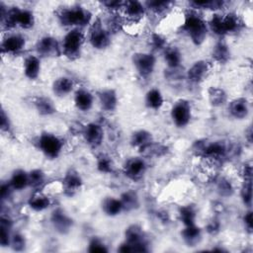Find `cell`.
I'll return each instance as SVG.
<instances>
[{
	"mask_svg": "<svg viewBox=\"0 0 253 253\" xmlns=\"http://www.w3.org/2000/svg\"><path fill=\"white\" fill-rule=\"evenodd\" d=\"M180 29L195 44H201L208 34V25L206 21L199 14V11L193 9H190L189 12L184 14Z\"/></svg>",
	"mask_w": 253,
	"mask_h": 253,
	"instance_id": "6da1fadb",
	"label": "cell"
},
{
	"mask_svg": "<svg viewBox=\"0 0 253 253\" xmlns=\"http://www.w3.org/2000/svg\"><path fill=\"white\" fill-rule=\"evenodd\" d=\"M58 20L61 25L79 29L87 26L92 19L91 13L81 6H71L63 8L58 13Z\"/></svg>",
	"mask_w": 253,
	"mask_h": 253,
	"instance_id": "7a4b0ae2",
	"label": "cell"
},
{
	"mask_svg": "<svg viewBox=\"0 0 253 253\" xmlns=\"http://www.w3.org/2000/svg\"><path fill=\"white\" fill-rule=\"evenodd\" d=\"M84 40V34L79 29H71L62 38L60 43L61 52L71 59L78 57L81 52Z\"/></svg>",
	"mask_w": 253,
	"mask_h": 253,
	"instance_id": "3957f363",
	"label": "cell"
},
{
	"mask_svg": "<svg viewBox=\"0 0 253 253\" xmlns=\"http://www.w3.org/2000/svg\"><path fill=\"white\" fill-rule=\"evenodd\" d=\"M40 150L48 158H56L62 151V140L52 133H42L38 139Z\"/></svg>",
	"mask_w": 253,
	"mask_h": 253,
	"instance_id": "277c9868",
	"label": "cell"
},
{
	"mask_svg": "<svg viewBox=\"0 0 253 253\" xmlns=\"http://www.w3.org/2000/svg\"><path fill=\"white\" fill-rule=\"evenodd\" d=\"M89 42L94 48L103 49L106 48L111 42V35L108 29H106L100 21H96L90 28Z\"/></svg>",
	"mask_w": 253,
	"mask_h": 253,
	"instance_id": "5b68a950",
	"label": "cell"
},
{
	"mask_svg": "<svg viewBox=\"0 0 253 253\" xmlns=\"http://www.w3.org/2000/svg\"><path fill=\"white\" fill-rule=\"evenodd\" d=\"M133 65L140 76H149L155 68V56L150 52H138L133 54Z\"/></svg>",
	"mask_w": 253,
	"mask_h": 253,
	"instance_id": "8992f818",
	"label": "cell"
},
{
	"mask_svg": "<svg viewBox=\"0 0 253 253\" xmlns=\"http://www.w3.org/2000/svg\"><path fill=\"white\" fill-rule=\"evenodd\" d=\"M171 119L176 126H186L191 120V106L189 102L185 100L176 102L171 110Z\"/></svg>",
	"mask_w": 253,
	"mask_h": 253,
	"instance_id": "52a82bcc",
	"label": "cell"
},
{
	"mask_svg": "<svg viewBox=\"0 0 253 253\" xmlns=\"http://www.w3.org/2000/svg\"><path fill=\"white\" fill-rule=\"evenodd\" d=\"M145 12L144 3L139 1H126L120 14L125 18L124 21H141Z\"/></svg>",
	"mask_w": 253,
	"mask_h": 253,
	"instance_id": "ba28073f",
	"label": "cell"
},
{
	"mask_svg": "<svg viewBox=\"0 0 253 253\" xmlns=\"http://www.w3.org/2000/svg\"><path fill=\"white\" fill-rule=\"evenodd\" d=\"M126 242H127L131 246L132 251H136V252L147 251L146 243L143 237V232L141 228L137 225H131L126 229Z\"/></svg>",
	"mask_w": 253,
	"mask_h": 253,
	"instance_id": "9c48e42d",
	"label": "cell"
},
{
	"mask_svg": "<svg viewBox=\"0 0 253 253\" xmlns=\"http://www.w3.org/2000/svg\"><path fill=\"white\" fill-rule=\"evenodd\" d=\"M26 44L25 38L20 34H10L3 38L1 42V49L3 53L15 54L20 52Z\"/></svg>",
	"mask_w": 253,
	"mask_h": 253,
	"instance_id": "30bf717a",
	"label": "cell"
},
{
	"mask_svg": "<svg viewBox=\"0 0 253 253\" xmlns=\"http://www.w3.org/2000/svg\"><path fill=\"white\" fill-rule=\"evenodd\" d=\"M82 134L84 136L85 141L91 145V146H98L101 144L103 137H104V131L100 125L95 123H90L86 125L83 127Z\"/></svg>",
	"mask_w": 253,
	"mask_h": 253,
	"instance_id": "8fae6325",
	"label": "cell"
},
{
	"mask_svg": "<svg viewBox=\"0 0 253 253\" xmlns=\"http://www.w3.org/2000/svg\"><path fill=\"white\" fill-rule=\"evenodd\" d=\"M37 51L42 56H50L59 53L60 44L51 36L42 37L37 42Z\"/></svg>",
	"mask_w": 253,
	"mask_h": 253,
	"instance_id": "7c38bea8",
	"label": "cell"
},
{
	"mask_svg": "<svg viewBox=\"0 0 253 253\" xmlns=\"http://www.w3.org/2000/svg\"><path fill=\"white\" fill-rule=\"evenodd\" d=\"M211 69L210 63L206 60H198L192 64L187 71V77L191 82L200 83L209 74Z\"/></svg>",
	"mask_w": 253,
	"mask_h": 253,
	"instance_id": "4fadbf2b",
	"label": "cell"
},
{
	"mask_svg": "<svg viewBox=\"0 0 253 253\" xmlns=\"http://www.w3.org/2000/svg\"><path fill=\"white\" fill-rule=\"evenodd\" d=\"M146 163L142 158L133 157L126 161L125 165V173L128 178L136 180L143 176V174L146 171Z\"/></svg>",
	"mask_w": 253,
	"mask_h": 253,
	"instance_id": "5bb4252c",
	"label": "cell"
},
{
	"mask_svg": "<svg viewBox=\"0 0 253 253\" xmlns=\"http://www.w3.org/2000/svg\"><path fill=\"white\" fill-rule=\"evenodd\" d=\"M74 104L76 108L82 112L89 111L94 104V97L90 91L79 88L74 94Z\"/></svg>",
	"mask_w": 253,
	"mask_h": 253,
	"instance_id": "9a60e30c",
	"label": "cell"
},
{
	"mask_svg": "<svg viewBox=\"0 0 253 253\" xmlns=\"http://www.w3.org/2000/svg\"><path fill=\"white\" fill-rule=\"evenodd\" d=\"M228 112L233 118L242 120L249 114V104L245 98H236L229 103Z\"/></svg>",
	"mask_w": 253,
	"mask_h": 253,
	"instance_id": "2e32d148",
	"label": "cell"
},
{
	"mask_svg": "<svg viewBox=\"0 0 253 253\" xmlns=\"http://www.w3.org/2000/svg\"><path fill=\"white\" fill-rule=\"evenodd\" d=\"M98 98L102 109L107 112H113L118 106V96L113 89H104L98 93Z\"/></svg>",
	"mask_w": 253,
	"mask_h": 253,
	"instance_id": "e0dca14e",
	"label": "cell"
},
{
	"mask_svg": "<svg viewBox=\"0 0 253 253\" xmlns=\"http://www.w3.org/2000/svg\"><path fill=\"white\" fill-rule=\"evenodd\" d=\"M24 73L27 78L35 80L39 77L41 72V60L37 55H29L25 58L24 64Z\"/></svg>",
	"mask_w": 253,
	"mask_h": 253,
	"instance_id": "ac0fdd59",
	"label": "cell"
},
{
	"mask_svg": "<svg viewBox=\"0 0 253 253\" xmlns=\"http://www.w3.org/2000/svg\"><path fill=\"white\" fill-rule=\"evenodd\" d=\"M51 222L54 228L60 233L67 232L72 226L71 218L61 210H56L53 211L51 215Z\"/></svg>",
	"mask_w": 253,
	"mask_h": 253,
	"instance_id": "d6986e66",
	"label": "cell"
},
{
	"mask_svg": "<svg viewBox=\"0 0 253 253\" xmlns=\"http://www.w3.org/2000/svg\"><path fill=\"white\" fill-rule=\"evenodd\" d=\"M62 182V187H63V191L68 193L69 195L77 192L82 185V180L81 177L79 176V174L75 171H69L68 173H66V175L64 176Z\"/></svg>",
	"mask_w": 253,
	"mask_h": 253,
	"instance_id": "ffe728a7",
	"label": "cell"
},
{
	"mask_svg": "<svg viewBox=\"0 0 253 253\" xmlns=\"http://www.w3.org/2000/svg\"><path fill=\"white\" fill-rule=\"evenodd\" d=\"M74 87V82L71 78L62 76L54 80L52 84V91L58 97H64L68 95Z\"/></svg>",
	"mask_w": 253,
	"mask_h": 253,
	"instance_id": "44dd1931",
	"label": "cell"
},
{
	"mask_svg": "<svg viewBox=\"0 0 253 253\" xmlns=\"http://www.w3.org/2000/svg\"><path fill=\"white\" fill-rule=\"evenodd\" d=\"M130 142L140 150H146L152 144V135L150 132L140 129L131 135Z\"/></svg>",
	"mask_w": 253,
	"mask_h": 253,
	"instance_id": "7402d4cb",
	"label": "cell"
},
{
	"mask_svg": "<svg viewBox=\"0 0 253 253\" xmlns=\"http://www.w3.org/2000/svg\"><path fill=\"white\" fill-rule=\"evenodd\" d=\"M240 27L238 17L233 13H221V31L222 36L236 32Z\"/></svg>",
	"mask_w": 253,
	"mask_h": 253,
	"instance_id": "603a6c76",
	"label": "cell"
},
{
	"mask_svg": "<svg viewBox=\"0 0 253 253\" xmlns=\"http://www.w3.org/2000/svg\"><path fill=\"white\" fill-rule=\"evenodd\" d=\"M163 57H164V61L166 62L167 66L170 69H176L180 66L182 55L177 47L167 46L163 50Z\"/></svg>",
	"mask_w": 253,
	"mask_h": 253,
	"instance_id": "cb8c5ba5",
	"label": "cell"
},
{
	"mask_svg": "<svg viewBox=\"0 0 253 253\" xmlns=\"http://www.w3.org/2000/svg\"><path fill=\"white\" fill-rule=\"evenodd\" d=\"M102 208L104 212L110 216L118 215L124 211V206L122 204L121 199H117L114 197L106 198L103 201Z\"/></svg>",
	"mask_w": 253,
	"mask_h": 253,
	"instance_id": "d4e9b609",
	"label": "cell"
},
{
	"mask_svg": "<svg viewBox=\"0 0 253 253\" xmlns=\"http://www.w3.org/2000/svg\"><path fill=\"white\" fill-rule=\"evenodd\" d=\"M50 205L49 196L44 194L43 192L36 193L33 195L29 201V206L32 210L36 211H42L47 209Z\"/></svg>",
	"mask_w": 253,
	"mask_h": 253,
	"instance_id": "484cf974",
	"label": "cell"
},
{
	"mask_svg": "<svg viewBox=\"0 0 253 253\" xmlns=\"http://www.w3.org/2000/svg\"><path fill=\"white\" fill-rule=\"evenodd\" d=\"M164 103V98L162 93L157 88H152L145 94V105L152 110H157L162 107Z\"/></svg>",
	"mask_w": 253,
	"mask_h": 253,
	"instance_id": "4316f807",
	"label": "cell"
},
{
	"mask_svg": "<svg viewBox=\"0 0 253 253\" xmlns=\"http://www.w3.org/2000/svg\"><path fill=\"white\" fill-rule=\"evenodd\" d=\"M9 184L13 188V190H23L27 186H29V173L23 171V170H16L12 174Z\"/></svg>",
	"mask_w": 253,
	"mask_h": 253,
	"instance_id": "83f0119b",
	"label": "cell"
},
{
	"mask_svg": "<svg viewBox=\"0 0 253 253\" xmlns=\"http://www.w3.org/2000/svg\"><path fill=\"white\" fill-rule=\"evenodd\" d=\"M201 236V229L197 227L195 224L185 226V228L182 231V238L190 246L196 245L200 241Z\"/></svg>",
	"mask_w": 253,
	"mask_h": 253,
	"instance_id": "f1b7e54d",
	"label": "cell"
},
{
	"mask_svg": "<svg viewBox=\"0 0 253 253\" xmlns=\"http://www.w3.org/2000/svg\"><path fill=\"white\" fill-rule=\"evenodd\" d=\"M146 10H150L156 15H164L172 8L173 2L170 1H146L144 2Z\"/></svg>",
	"mask_w": 253,
	"mask_h": 253,
	"instance_id": "f546056e",
	"label": "cell"
},
{
	"mask_svg": "<svg viewBox=\"0 0 253 253\" xmlns=\"http://www.w3.org/2000/svg\"><path fill=\"white\" fill-rule=\"evenodd\" d=\"M212 57L217 62H225L229 58L228 46L222 42H217L212 49Z\"/></svg>",
	"mask_w": 253,
	"mask_h": 253,
	"instance_id": "4dcf8cb0",
	"label": "cell"
},
{
	"mask_svg": "<svg viewBox=\"0 0 253 253\" xmlns=\"http://www.w3.org/2000/svg\"><path fill=\"white\" fill-rule=\"evenodd\" d=\"M121 201L124 206V211L133 210L138 206V197L134 192L127 191L121 196Z\"/></svg>",
	"mask_w": 253,
	"mask_h": 253,
	"instance_id": "1f68e13d",
	"label": "cell"
},
{
	"mask_svg": "<svg viewBox=\"0 0 253 253\" xmlns=\"http://www.w3.org/2000/svg\"><path fill=\"white\" fill-rule=\"evenodd\" d=\"M35 106L42 115H50L54 112V106L52 102L44 97L38 98L35 101Z\"/></svg>",
	"mask_w": 253,
	"mask_h": 253,
	"instance_id": "d6a6232c",
	"label": "cell"
},
{
	"mask_svg": "<svg viewBox=\"0 0 253 253\" xmlns=\"http://www.w3.org/2000/svg\"><path fill=\"white\" fill-rule=\"evenodd\" d=\"M209 97H210L211 103L214 106L222 105L226 100L225 92L222 89L216 88V87H212V88L210 89Z\"/></svg>",
	"mask_w": 253,
	"mask_h": 253,
	"instance_id": "836d02e7",
	"label": "cell"
},
{
	"mask_svg": "<svg viewBox=\"0 0 253 253\" xmlns=\"http://www.w3.org/2000/svg\"><path fill=\"white\" fill-rule=\"evenodd\" d=\"M149 43L153 50H164L167 47L166 39L158 33L151 34L149 38Z\"/></svg>",
	"mask_w": 253,
	"mask_h": 253,
	"instance_id": "e575fe53",
	"label": "cell"
},
{
	"mask_svg": "<svg viewBox=\"0 0 253 253\" xmlns=\"http://www.w3.org/2000/svg\"><path fill=\"white\" fill-rule=\"evenodd\" d=\"M44 173L41 169H34L29 173V184L35 188L44 185Z\"/></svg>",
	"mask_w": 253,
	"mask_h": 253,
	"instance_id": "d590c367",
	"label": "cell"
},
{
	"mask_svg": "<svg viewBox=\"0 0 253 253\" xmlns=\"http://www.w3.org/2000/svg\"><path fill=\"white\" fill-rule=\"evenodd\" d=\"M180 217L185 226L195 224L196 212L191 207H184L180 211Z\"/></svg>",
	"mask_w": 253,
	"mask_h": 253,
	"instance_id": "8d00e7d4",
	"label": "cell"
},
{
	"mask_svg": "<svg viewBox=\"0 0 253 253\" xmlns=\"http://www.w3.org/2000/svg\"><path fill=\"white\" fill-rule=\"evenodd\" d=\"M241 198L245 205L247 206L251 205V198H252L251 181H244L243 187L241 189Z\"/></svg>",
	"mask_w": 253,
	"mask_h": 253,
	"instance_id": "74e56055",
	"label": "cell"
},
{
	"mask_svg": "<svg viewBox=\"0 0 253 253\" xmlns=\"http://www.w3.org/2000/svg\"><path fill=\"white\" fill-rule=\"evenodd\" d=\"M88 251L89 252H107L108 249L100 239L93 238L89 243Z\"/></svg>",
	"mask_w": 253,
	"mask_h": 253,
	"instance_id": "f35d334b",
	"label": "cell"
},
{
	"mask_svg": "<svg viewBox=\"0 0 253 253\" xmlns=\"http://www.w3.org/2000/svg\"><path fill=\"white\" fill-rule=\"evenodd\" d=\"M10 246L14 250H22L25 247V239L21 234H14L11 237Z\"/></svg>",
	"mask_w": 253,
	"mask_h": 253,
	"instance_id": "ab89813d",
	"label": "cell"
},
{
	"mask_svg": "<svg viewBox=\"0 0 253 253\" xmlns=\"http://www.w3.org/2000/svg\"><path fill=\"white\" fill-rule=\"evenodd\" d=\"M98 168L102 172H111L113 168L112 161L107 156H102L98 160Z\"/></svg>",
	"mask_w": 253,
	"mask_h": 253,
	"instance_id": "60d3db41",
	"label": "cell"
},
{
	"mask_svg": "<svg viewBox=\"0 0 253 253\" xmlns=\"http://www.w3.org/2000/svg\"><path fill=\"white\" fill-rule=\"evenodd\" d=\"M12 190H13V188L11 187V185L9 183H7V184L3 183L1 185V198H2V200L8 199L11 195Z\"/></svg>",
	"mask_w": 253,
	"mask_h": 253,
	"instance_id": "b9f144b4",
	"label": "cell"
},
{
	"mask_svg": "<svg viewBox=\"0 0 253 253\" xmlns=\"http://www.w3.org/2000/svg\"><path fill=\"white\" fill-rule=\"evenodd\" d=\"M1 128L2 130H6V131H8L10 128V121L4 110H2L1 112Z\"/></svg>",
	"mask_w": 253,
	"mask_h": 253,
	"instance_id": "7bdbcfd3",
	"label": "cell"
},
{
	"mask_svg": "<svg viewBox=\"0 0 253 253\" xmlns=\"http://www.w3.org/2000/svg\"><path fill=\"white\" fill-rule=\"evenodd\" d=\"M244 223H245V226L251 231V229H252V212L250 211H247L244 215Z\"/></svg>",
	"mask_w": 253,
	"mask_h": 253,
	"instance_id": "ee69618b",
	"label": "cell"
}]
</instances>
